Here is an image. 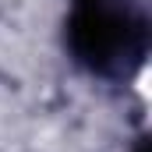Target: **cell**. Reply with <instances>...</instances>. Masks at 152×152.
I'll list each match as a JSON object with an SVG mask.
<instances>
[{
  "label": "cell",
  "mask_w": 152,
  "mask_h": 152,
  "mask_svg": "<svg viewBox=\"0 0 152 152\" xmlns=\"http://www.w3.org/2000/svg\"><path fill=\"white\" fill-rule=\"evenodd\" d=\"M142 32V25L134 21L131 7L124 0H81L75 18V36L81 42V53L88 60H96L99 67L120 60V53L127 57L134 50V39Z\"/></svg>",
  "instance_id": "obj_1"
}]
</instances>
